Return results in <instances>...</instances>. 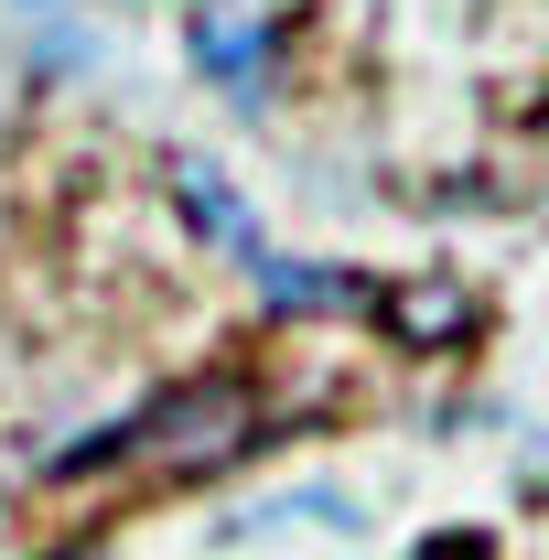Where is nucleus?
<instances>
[{
    "label": "nucleus",
    "instance_id": "4",
    "mask_svg": "<svg viewBox=\"0 0 549 560\" xmlns=\"http://www.w3.org/2000/svg\"><path fill=\"white\" fill-rule=\"evenodd\" d=\"M388 324H399L410 346H431V335H453V324H464V291H453V280H420V291L388 302Z\"/></svg>",
    "mask_w": 549,
    "mask_h": 560
},
{
    "label": "nucleus",
    "instance_id": "3",
    "mask_svg": "<svg viewBox=\"0 0 549 560\" xmlns=\"http://www.w3.org/2000/svg\"><path fill=\"white\" fill-rule=\"evenodd\" d=\"M173 206L195 215L206 237H226V248H237V259L259 270V226H248V206L226 195V173H215V162H173Z\"/></svg>",
    "mask_w": 549,
    "mask_h": 560
},
{
    "label": "nucleus",
    "instance_id": "5",
    "mask_svg": "<svg viewBox=\"0 0 549 560\" xmlns=\"http://www.w3.org/2000/svg\"><path fill=\"white\" fill-rule=\"evenodd\" d=\"M11 11H66V0H11Z\"/></svg>",
    "mask_w": 549,
    "mask_h": 560
},
{
    "label": "nucleus",
    "instance_id": "1",
    "mask_svg": "<svg viewBox=\"0 0 549 560\" xmlns=\"http://www.w3.org/2000/svg\"><path fill=\"white\" fill-rule=\"evenodd\" d=\"M270 33H280V0H184V55L237 108H259V86H270Z\"/></svg>",
    "mask_w": 549,
    "mask_h": 560
},
{
    "label": "nucleus",
    "instance_id": "2",
    "mask_svg": "<svg viewBox=\"0 0 549 560\" xmlns=\"http://www.w3.org/2000/svg\"><path fill=\"white\" fill-rule=\"evenodd\" d=\"M259 302H270V313H344V302H366V280H355V270H313V259H280V248H259Z\"/></svg>",
    "mask_w": 549,
    "mask_h": 560
}]
</instances>
